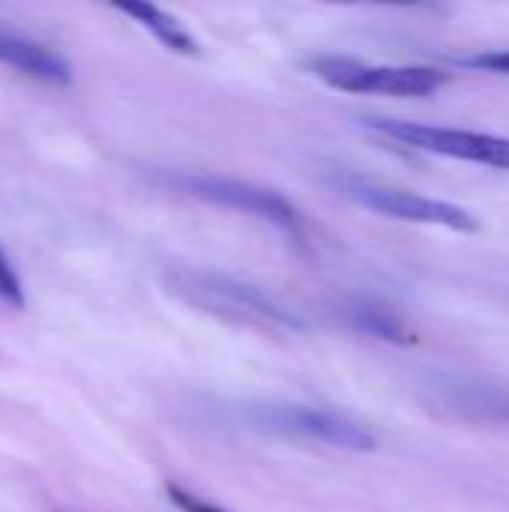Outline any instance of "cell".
Returning <instances> with one entry per match:
<instances>
[{"instance_id":"obj_1","label":"cell","mask_w":509,"mask_h":512,"mask_svg":"<svg viewBox=\"0 0 509 512\" xmlns=\"http://www.w3.org/2000/svg\"><path fill=\"white\" fill-rule=\"evenodd\" d=\"M156 183H162L165 189H174L180 195L207 201V204H219L228 210H243L252 213L258 219H267L291 234L303 231V219L294 210L291 201H285L279 192L246 183V180H234V177H216V174H192V171H162L156 174Z\"/></svg>"},{"instance_id":"obj_2","label":"cell","mask_w":509,"mask_h":512,"mask_svg":"<svg viewBox=\"0 0 509 512\" xmlns=\"http://www.w3.org/2000/svg\"><path fill=\"white\" fill-rule=\"evenodd\" d=\"M309 69L345 93H387V96H429L447 84V72L435 66H369L351 57H315Z\"/></svg>"},{"instance_id":"obj_3","label":"cell","mask_w":509,"mask_h":512,"mask_svg":"<svg viewBox=\"0 0 509 512\" xmlns=\"http://www.w3.org/2000/svg\"><path fill=\"white\" fill-rule=\"evenodd\" d=\"M366 126L399 141V144L423 150V153H438V156L465 159V162L509 171V138H501V135L426 126V123H411V120H381V117H369Z\"/></svg>"},{"instance_id":"obj_4","label":"cell","mask_w":509,"mask_h":512,"mask_svg":"<svg viewBox=\"0 0 509 512\" xmlns=\"http://www.w3.org/2000/svg\"><path fill=\"white\" fill-rule=\"evenodd\" d=\"M345 195L354 198L357 204H363L366 210H375L381 216L390 219H402V222H420V225H441L459 234H474L480 231V219L450 201H438V198H426L408 189H393V186H372V183H357V180H345L342 183Z\"/></svg>"},{"instance_id":"obj_5","label":"cell","mask_w":509,"mask_h":512,"mask_svg":"<svg viewBox=\"0 0 509 512\" xmlns=\"http://www.w3.org/2000/svg\"><path fill=\"white\" fill-rule=\"evenodd\" d=\"M255 420L267 429L285 432V435H300L312 441H324L342 450L354 453H369L378 447L375 435L357 426L354 420L324 411V408H309V405H264L255 408Z\"/></svg>"},{"instance_id":"obj_6","label":"cell","mask_w":509,"mask_h":512,"mask_svg":"<svg viewBox=\"0 0 509 512\" xmlns=\"http://www.w3.org/2000/svg\"><path fill=\"white\" fill-rule=\"evenodd\" d=\"M174 285L189 294L192 300L204 303V306H219V309H231L240 312L246 318H258L264 324H276V327H291L300 330V318L291 315L285 306H279L273 297H267L264 291L252 288V285H240L228 276H216V273H180L174 279Z\"/></svg>"},{"instance_id":"obj_7","label":"cell","mask_w":509,"mask_h":512,"mask_svg":"<svg viewBox=\"0 0 509 512\" xmlns=\"http://www.w3.org/2000/svg\"><path fill=\"white\" fill-rule=\"evenodd\" d=\"M0 63L54 87H66L72 81V63L60 51L6 27H0Z\"/></svg>"},{"instance_id":"obj_8","label":"cell","mask_w":509,"mask_h":512,"mask_svg":"<svg viewBox=\"0 0 509 512\" xmlns=\"http://www.w3.org/2000/svg\"><path fill=\"white\" fill-rule=\"evenodd\" d=\"M441 405L453 408L462 417H474V420H498L509 423V393L486 384V381H441Z\"/></svg>"},{"instance_id":"obj_9","label":"cell","mask_w":509,"mask_h":512,"mask_svg":"<svg viewBox=\"0 0 509 512\" xmlns=\"http://www.w3.org/2000/svg\"><path fill=\"white\" fill-rule=\"evenodd\" d=\"M117 12H123V15H129L132 21H138L144 30H150L168 51H174V54H186V57H195L201 48H198V42H195V36L171 15V12H165V9H159V6H153V3H117L114 6Z\"/></svg>"},{"instance_id":"obj_10","label":"cell","mask_w":509,"mask_h":512,"mask_svg":"<svg viewBox=\"0 0 509 512\" xmlns=\"http://www.w3.org/2000/svg\"><path fill=\"white\" fill-rule=\"evenodd\" d=\"M345 318L354 330L366 333V336H375V339H384V342H393V345H411L414 342V333L408 330V324L384 309V306H375V303H351L345 309Z\"/></svg>"},{"instance_id":"obj_11","label":"cell","mask_w":509,"mask_h":512,"mask_svg":"<svg viewBox=\"0 0 509 512\" xmlns=\"http://www.w3.org/2000/svg\"><path fill=\"white\" fill-rule=\"evenodd\" d=\"M0 303L9 309H24L27 297H24V285L18 270L12 267V261L6 258V252L0 249Z\"/></svg>"},{"instance_id":"obj_12","label":"cell","mask_w":509,"mask_h":512,"mask_svg":"<svg viewBox=\"0 0 509 512\" xmlns=\"http://www.w3.org/2000/svg\"><path fill=\"white\" fill-rule=\"evenodd\" d=\"M165 495L171 498V504H174L180 512H225L222 507L207 504V501H201L198 495L186 492V489H183V486H177V483H168V486H165Z\"/></svg>"},{"instance_id":"obj_13","label":"cell","mask_w":509,"mask_h":512,"mask_svg":"<svg viewBox=\"0 0 509 512\" xmlns=\"http://www.w3.org/2000/svg\"><path fill=\"white\" fill-rule=\"evenodd\" d=\"M471 69H486V72H498V75H509V51H492V54H477L462 60Z\"/></svg>"}]
</instances>
